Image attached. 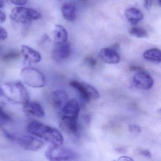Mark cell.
I'll use <instances>...</instances> for the list:
<instances>
[{
  "label": "cell",
  "instance_id": "83f0119b",
  "mask_svg": "<svg viewBox=\"0 0 161 161\" xmlns=\"http://www.w3.org/2000/svg\"><path fill=\"white\" fill-rule=\"evenodd\" d=\"M139 153L141 155H143L144 157H147V158H150L152 157L151 153L148 150H141L139 151Z\"/></svg>",
  "mask_w": 161,
  "mask_h": 161
},
{
  "label": "cell",
  "instance_id": "52a82bcc",
  "mask_svg": "<svg viewBox=\"0 0 161 161\" xmlns=\"http://www.w3.org/2000/svg\"><path fill=\"white\" fill-rule=\"evenodd\" d=\"M153 80L149 73L141 70L136 73L133 77V84L140 90H147L153 86Z\"/></svg>",
  "mask_w": 161,
  "mask_h": 161
},
{
  "label": "cell",
  "instance_id": "4dcf8cb0",
  "mask_svg": "<svg viewBox=\"0 0 161 161\" xmlns=\"http://www.w3.org/2000/svg\"><path fill=\"white\" fill-rule=\"evenodd\" d=\"M130 69L132 71H139L143 70V68L141 67L138 66H131L130 67Z\"/></svg>",
  "mask_w": 161,
  "mask_h": 161
},
{
  "label": "cell",
  "instance_id": "9c48e42d",
  "mask_svg": "<svg viewBox=\"0 0 161 161\" xmlns=\"http://www.w3.org/2000/svg\"><path fill=\"white\" fill-rule=\"evenodd\" d=\"M51 100L53 107L61 112L65 105L69 101L68 95L64 90H55L52 93Z\"/></svg>",
  "mask_w": 161,
  "mask_h": 161
},
{
  "label": "cell",
  "instance_id": "484cf974",
  "mask_svg": "<svg viewBox=\"0 0 161 161\" xmlns=\"http://www.w3.org/2000/svg\"><path fill=\"white\" fill-rule=\"evenodd\" d=\"M8 37V34L6 30L0 26V40L4 41Z\"/></svg>",
  "mask_w": 161,
  "mask_h": 161
},
{
  "label": "cell",
  "instance_id": "ba28073f",
  "mask_svg": "<svg viewBox=\"0 0 161 161\" xmlns=\"http://www.w3.org/2000/svg\"><path fill=\"white\" fill-rule=\"evenodd\" d=\"M15 142L21 147L27 150L37 151L41 149L44 143L38 138L30 136H24L21 137H16Z\"/></svg>",
  "mask_w": 161,
  "mask_h": 161
},
{
  "label": "cell",
  "instance_id": "277c9868",
  "mask_svg": "<svg viewBox=\"0 0 161 161\" xmlns=\"http://www.w3.org/2000/svg\"><path fill=\"white\" fill-rule=\"evenodd\" d=\"M45 155L49 161H73L78 158L76 152L61 146L52 145L46 150Z\"/></svg>",
  "mask_w": 161,
  "mask_h": 161
},
{
  "label": "cell",
  "instance_id": "7c38bea8",
  "mask_svg": "<svg viewBox=\"0 0 161 161\" xmlns=\"http://www.w3.org/2000/svg\"><path fill=\"white\" fill-rule=\"evenodd\" d=\"M99 57L108 64H117L120 61V56L114 49L110 48H103L100 51Z\"/></svg>",
  "mask_w": 161,
  "mask_h": 161
},
{
  "label": "cell",
  "instance_id": "8fae6325",
  "mask_svg": "<svg viewBox=\"0 0 161 161\" xmlns=\"http://www.w3.org/2000/svg\"><path fill=\"white\" fill-rule=\"evenodd\" d=\"M80 111L79 103L75 99L72 98L70 100H69L62 109L61 116L78 119Z\"/></svg>",
  "mask_w": 161,
  "mask_h": 161
},
{
  "label": "cell",
  "instance_id": "e0dca14e",
  "mask_svg": "<svg viewBox=\"0 0 161 161\" xmlns=\"http://www.w3.org/2000/svg\"><path fill=\"white\" fill-rule=\"evenodd\" d=\"M61 11L64 18L69 22H73L76 19V9L72 3H65L62 4Z\"/></svg>",
  "mask_w": 161,
  "mask_h": 161
},
{
  "label": "cell",
  "instance_id": "e575fe53",
  "mask_svg": "<svg viewBox=\"0 0 161 161\" xmlns=\"http://www.w3.org/2000/svg\"><path fill=\"white\" fill-rule=\"evenodd\" d=\"M80 1H81L86 2L87 1V0H80Z\"/></svg>",
  "mask_w": 161,
  "mask_h": 161
},
{
  "label": "cell",
  "instance_id": "6da1fadb",
  "mask_svg": "<svg viewBox=\"0 0 161 161\" xmlns=\"http://www.w3.org/2000/svg\"><path fill=\"white\" fill-rule=\"evenodd\" d=\"M26 129L30 133L43 138L52 146H61L64 143V137L57 129L39 121H31Z\"/></svg>",
  "mask_w": 161,
  "mask_h": 161
},
{
  "label": "cell",
  "instance_id": "cb8c5ba5",
  "mask_svg": "<svg viewBox=\"0 0 161 161\" xmlns=\"http://www.w3.org/2000/svg\"><path fill=\"white\" fill-rule=\"evenodd\" d=\"M85 62L88 66L91 67L96 66L97 63V60L92 56H88V57H86L85 59Z\"/></svg>",
  "mask_w": 161,
  "mask_h": 161
},
{
  "label": "cell",
  "instance_id": "8992f818",
  "mask_svg": "<svg viewBox=\"0 0 161 161\" xmlns=\"http://www.w3.org/2000/svg\"><path fill=\"white\" fill-rule=\"evenodd\" d=\"M69 85L78 91L86 101L97 99L99 97V93L97 90L86 83L74 80L70 82Z\"/></svg>",
  "mask_w": 161,
  "mask_h": 161
},
{
  "label": "cell",
  "instance_id": "44dd1931",
  "mask_svg": "<svg viewBox=\"0 0 161 161\" xmlns=\"http://www.w3.org/2000/svg\"><path fill=\"white\" fill-rule=\"evenodd\" d=\"M21 55V53L19 52L18 51H11L3 55V60L6 62L16 60L19 58Z\"/></svg>",
  "mask_w": 161,
  "mask_h": 161
},
{
  "label": "cell",
  "instance_id": "3957f363",
  "mask_svg": "<svg viewBox=\"0 0 161 161\" xmlns=\"http://www.w3.org/2000/svg\"><path fill=\"white\" fill-rule=\"evenodd\" d=\"M10 17L11 20L14 22L21 24H27L40 19L41 14L39 12L35 9L17 7L12 10Z\"/></svg>",
  "mask_w": 161,
  "mask_h": 161
},
{
  "label": "cell",
  "instance_id": "f1b7e54d",
  "mask_svg": "<svg viewBox=\"0 0 161 161\" xmlns=\"http://www.w3.org/2000/svg\"><path fill=\"white\" fill-rule=\"evenodd\" d=\"M6 16L5 14L0 11V23H3L6 21Z\"/></svg>",
  "mask_w": 161,
  "mask_h": 161
},
{
  "label": "cell",
  "instance_id": "7402d4cb",
  "mask_svg": "<svg viewBox=\"0 0 161 161\" xmlns=\"http://www.w3.org/2000/svg\"><path fill=\"white\" fill-rule=\"evenodd\" d=\"M153 5L161 7V0H144V6L147 9H150Z\"/></svg>",
  "mask_w": 161,
  "mask_h": 161
},
{
  "label": "cell",
  "instance_id": "1f68e13d",
  "mask_svg": "<svg viewBox=\"0 0 161 161\" xmlns=\"http://www.w3.org/2000/svg\"><path fill=\"white\" fill-rule=\"evenodd\" d=\"M0 97L4 98V92H3L2 87L1 86H0Z\"/></svg>",
  "mask_w": 161,
  "mask_h": 161
},
{
  "label": "cell",
  "instance_id": "d6a6232c",
  "mask_svg": "<svg viewBox=\"0 0 161 161\" xmlns=\"http://www.w3.org/2000/svg\"><path fill=\"white\" fill-rule=\"evenodd\" d=\"M116 150L119 153H124L125 150H124V149L122 148L118 147L116 149Z\"/></svg>",
  "mask_w": 161,
  "mask_h": 161
},
{
  "label": "cell",
  "instance_id": "30bf717a",
  "mask_svg": "<svg viewBox=\"0 0 161 161\" xmlns=\"http://www.w3.org/2000/svg\"><path fill=\"white\" fill-rule=\"evenodd\" d=\"M71 53V46L69 43L57 44V46L53 50L51 56L53 60L62 61L66 59Z\"/></svg>",
  "mask_w": 161,
  "mask_h": 161
},
{
  "label": "cell",
  "instance_id": "d4e9b609",
  "mask_svg": "<svg viewBox=\"0 0 161 161\" xmlns=\"http://www.w3.org/2000/svg\"><path fill=\"white\" fill-rule=\"evenodd\" d=\"M129 130L131 132L140 133L141 132V129L137 125L130 124L129 126Z\"/></svg>",
  "mask_w": 161,
  "mask_h": 161
},
{
  "label": "cell",
  "instance_id": "4fadbf2b",
  "mask_svg": "<svg viewBox=\"0 0 161 161\" xmlns=\"http://www.w3.org/2000/svg\"><path fill=\"white\" fill-rule=\"evenodd\" d=\"M78 119L61 116L60 126L61 129L67 133L76 135L78 133Z\"/></svg>",
  "mask_w": 161,
  "mask_h": 161
},
{
  "label": "cell",
  "instance_id": "f546056e",
  "mask_svg": "<svg viewBox=\"0 0 161 161\" xmlns=\"http://www.w3.org/2000/svg\"><path fill=\"white\" fill-rule=\"evenodd\" d=\"M118 161H133V159L132 158H131V157H129V156H125V155H124V156H121V157H119L118 159Z\"/></svg>",
  "mask_w": 161,
  "mask_h": 161
},
{
  "label": "cell",
  "instance_id": "5bb4252c",
  "mask_svg": "<svg viewBox=\"0 0 161 161\" xmlns=\"http://www.w3.org/2000/svg\"><path fill=\"white\" fill-rule=\"evenodd\" d=\"M21 54L27 62L33 64H37L41 61V54L34 49L27 46H21Z\"/></svg>",
  "mask_w": 161,
  "mask_h": 161
},
{
  "label": "cell",
  "instance_id": "9a60e30c",
  "mask_svg": "<svg viewBox=\"0 0 161 161\" xmlns=\"http://www.w3.org/2000/svg\"><path fill=\"white\" fill-rule=\"evenodd\" d=\"M23 110L28 115L37 118L44 117L45 111L42 105L36 102H30L23 105Z\"/></svg>",
  "mask_w": 161,
  "mask_h": 161
},
{
  "label": "cell",
  "instance_id": "ac0fdd59",
  "mask_svg": "<svg viewBox=\"0 0 161 161\" xmlns=\"http://www.w3.org/2000/svg\"><path fill=\"white\" fill-rule=\"evenodd\" d=\"M54 42L57 44H63L67 42L68 40V32L61 25H56L53 31Z\"/></svg>",
  "mask_w": 161,
  "mask_h": 161
},
{
  "label": "cell",
  "instance_id": "836d02e7",
  "mask_svg": "<svg viewBox=\"0 0 161 161\" xmlns=\"http://www.w3.org/2000/svg\"><path fill=\"white\" fill-rule=\"evenodd\" d=\"M4 6V3L3 0H0V8H3Z\"/></svg>",
  "mask_w": 161,
  "mask_h": 161
},
{
  "label": "cell",
  "instance_id": "ffe728a7",
  "mask_svg": "<svg viewBox=\"0 0 161 161\" xmlns=\"http://www.w3.org/2000/svg\"><path fill=\"white\" fill-rule=\"evenodd\" d=\"M129 33L132 36L136 38H144L147 36V33L146 30L139 27H134L129 31Z\"/></svg>",
  "mask_w": 161,
  "mask_h": 161
},
{
  "label": "cell",
  "instance_id": "4316f807",
  "mask_svg": "<svg viewBox=\"0 0 161 161\" xmlns=\"http://www.w3.org/2000/svg\"><path fill=\"white\" fill-rule=\"evenodd\" d=\"M9 1L13 4L19 5V6L25 5L28 1V0H9Z\"/></svg>",
  "mask_w": 161,
  "mask_h": 161
},
{
  "label": "cell",
  "instance_id": "2e32d148",
  "mask_svg": "<svg viewBox=\"0 0 161 161\" xmlns=\"http://www.w3.org/2000/svg\"><path fill=\"white\" fill-rule=\"evenodd\" d=\"M124 15L129 22L132 25H136L144 18L143 13L139 9L135 7L126 9Z\"/></svg>",
  "mask_w": 161,
  "mask_h": 161
},
{
  "label": "cell",
  "instance_id": "5b68a950",
  "mask_svg": "<svg viewBox=\"0 0 161 161\" xmlns=\"http://www.w3.org/2000/svg\"><path fill=\"white\" fill-rule=\"evenodd\" d=\"M21 76L25 84L31 87L40 88L45 86V77L36 69L24 68L21 70Z\"/></svg>",
  "mask_w": 161,
  "mask_h": 161
},
{
  "label": "cell",
  "instance_id": "d6986e66",
  "mask_svg": "<svg viewBox=\"0 0 161 161\" xmlns=\"http://www.w3.org/2000/svg\"><path fill=\"white\" fill-rule=\"evenodd\" d=\"M143 57L148 61L158 64L161 61V51L158 48H152L146 51Z\"/></svg>",
  "mask_w": 161,
  "mask_h": 161
},
{
  "label": "cell",
  "instance_id": "603a6c76",
  "mask_svg": "<svg viewBox=\"0 0 161 161\" xmlns=\"http://www.w3.org/2000/svg\"><path fill=\"white\" fill-rule=\"evenodd\" d=\"M0 119L3 121H9L11 119V117L7 114L1 107H0Z\"/></svg>",
  "mask_w": 161,
  "mask_h": 161
},
{
  "label": "cell",
  "instance_id": "7a4b0ae2",
  "mask_svg": "<svg viewBox=\"0 0 161 161\" xmlns=\"http://www.w3.org/2000/svg\"><path fill=\"white\" fill-rule=\"evenodd\" d=\"M2 88L4 98L10 102L24 105L30 101L29 92L20 82L7 83Z\"/></svg>",
  "mask_w": 161,
  "mask_h": 161
}]
</instances>
